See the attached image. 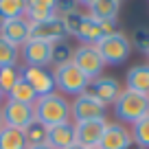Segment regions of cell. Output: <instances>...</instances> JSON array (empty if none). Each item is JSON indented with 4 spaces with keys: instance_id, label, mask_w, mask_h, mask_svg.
<instances>
[{
    "instance_id": "cell-1",
    "label": "cell",
    "mask_w": 149,
    "mask_h": 149,
    "mask_svg": "<svg viewBox=\"0 0 149 149\" xmlns=\"http://www.w3.org/2000/svg\"><path fill=\"white\" fill-rule=\"evenodd\" d=\"M35 118L40 123H44L46 127L72 123V103L68 101V97H64L59 92L42 97L35 103Z\"/></svg>"
},
{
    "instance_id": "cell-2",
    "label": "cell",
    "mask_w": 149,
    "mask_h": 149,
    "mask_svg": "<svg viewBox=\"0 0 149 149\" xmlns=\"http://www.w3.org/2000/svg\"><path fill=\"white\" fill-rule=\"evenodd\" d=\"M112 110H114V116H116L118 123L132 127V125H136L138 121H143V118L149 114V97L123 88L121 97H118L116 103L112 105Z\"/></svg>"
},
{
    "instance_id": "cell-3",
    "label": "cell",
    "mask_w": 149,
    "mask_h": 149,
    "mask_svg": "<svg viewBox=\"0 0 149 149\" xmlns=\"http://www.w3.org/2000/svg\"><path fill=\"white\" fill-rule=\"evenodd\" d=\"M55 72V86H57V92L64 94V97H81L86 94L90 86V79L81 72L77 66L70 61L66 66H59V68H53Z\"/></svg>"
},
{
    "instance_id": "cell-4",
    "label": "cell",
    "mask_w": 149,
    "mask_h": 149,
    "mask_svg": "<svg viewBox=\"0 0 149 149\" xmlns=\"http://www.w3.org/2000/svg\"><path fill=\"white\" fill-rule=\"evenodd\" d=\"M99 53H101L105 66H121L123 61H127V57L132 55V42L125 33L116 31L112 35L103 37L101 42L97 44Z\"/></svg>"
},
{
    "instance_id": "cell-5",
    "label": "cell",
    "mask_w": 149,
    "mask_h": 149,
    "mask_svg": "<svg viewBox=\"0 0 149 149\" xmlns=\"http://www.w3.org/2000/svg\"><path fill=\"white\" fill-rule=\"evenodd\" d=\"M72 64L77 66L90 81L99 79V77L103 74V70H105V61H103L99 48L92 46V44H79V46L74 48Z\"/></svg>"
},
{
    "instance_id": "cell-6",
    "label": "cell",
    "mask_w": 149,
    "mask_h": 149,
    "mask_svg": "<svg viewBox=\"0 0 149 149\" xmlns=\"http://www.w3.org/2000/svg\"><path fill=\"white\" fill-rule=\"evenodd\" d=\"M22 70V79L31 86L33 90L37 92V97H48V94L57 92L55 86V72L51 68H42V66H20Z\"/></svg>"
},
{
    "instance_id": "cell-7",
    "label": "cell",
    "mask_w": 149,
    "mask_h": 149,
    "mask_svg": "<svg viewBox=\"0 0 149 149\" xmlns=\"http://www.w3.org/2000/svg\"><path fill=\"white\" fill-rule=\"evenodd\" d=\"M121 92H123V84L116 77H112V74H101L99 79L90 81L88 90H86V94L94 97L97 101H101L103 105H107V107L116 103V99L121 97Z\"/></svg>"
},
{
    "instance_id": "cell-8",
    "label": "cell",
    "mask_w": 149,
    "mask_h": 149,
    "mask_svg": "<svg viewBox=\"0 0 149 149\" xmlns=\"http://www.w3.org/2000/svg\"><path fill=\"white\" fill-rule=\"evenodd\" d=\"M107 127V116L105 118H90V121H79L74 123V134H77V143L86 149H92L101 145V138L105 134Z\"/></svg>"
},
{
    "instance_id": "cell-9",
    "label": "cell",
    "mask_w": 149,
    "mask_h": 149,
    "mask_svg": "<svg viewBox=\"0 0 149 149\" xmlns=\"http://www.w3.org/2000/svg\"><path fill=\"white\" fill-rule=\"evenodd\" d=\"M0 112H2L5 125L7 127H15V130H24L29 123L35 121V107L18 103V101H11V99L5 101V105L0 107Z\"/></svg>"
},
{
    "instance_id": "cell-10",
    "label": "cell",
    "mask_w": 149,
    "mask_h": 149,
    "mask_svg": "<svg viewBox=\"0 0 149 149\" xmlns=\"http://www.w3.org/2000/svg\"><path fill=\"white\" fill-rule=\"evenodd\" d=\"M107 105L97 101L90 94H81L72 101V123L79 121H90V118H105Z\"/></svg>"
},
{
    "instance_id": "cell-11",
    "label": "cell",
    "mask_w": 149,
    "mask_h": 149,
    "mask_svg": "<svg viewBox=\"0 0 149 149\" xmlns=\"http://www.w3.org/2000/svg\"><path fill=\"white\" fill-rule=\"evenodd\" d=\"M51 48H53V44H48V42L29 40V42L20 48L24 66H42V68H48V66H51Z\"/></svg>"
},
{
    "instance_id": "cell-12",
    "label": "cell",
    "mask_w": 149,
    "mask_h": 149,
    "mask_svg": "<svg viewBox=\"0 0 149 149\" xmlns=\"http://www.w3.org/2000/svg\"><path fill=\"white\" fill-rule=\"evenodd\" d=\"M132 143H134V140H132L130 127L118 123V121H107L105 134H103V138H101L99 149H127Z\"/></svg>"
},
{
    "instance_id": "cell-13",
    "label": "cell",
    "mask_w": 149,
    "mask_h": 149,
    "mask_svg": "<svg viewBox=\"0 0 149 149\" xmlns=\"http://www.w3.org/2000/svg\"><path fill=\"white\" fill-rule=\"evenodd\" d=\"M31 40H42V42L55 44L61 40H68V31H66L61 18H53L46 22H37L31 24Z\"/></svg>"
},
{
    "instance_id": "cell-14",
    "label": "cell",
    "mask_w": 149,
    "mask_h": 149,
    "mask_svg": "<svg viewBox=\"0 0 149 149\" xmlns=\"http://www.w3.org/2000/svg\"><path fill=\"white\" fill-rule=\"evenodd\" d=\"M86 13L99 22H116L121 13L123 2L121 0H90L86 2Z\"/></svg>"
},
{
    "instance_id": "cell-15",
    "label": "cell",
    "mask_w": 149,
    "mask_h": 149,
    "mask_svg": "<svg viewBox=\"0 0 149 149\" xmlns=\"http://www.w3.org/2000/svg\"><path fill=\"white\" fill-rule=\"evenodd\" d=\"M0 37H5L7 42H11L13 46L22 48L24 44L31 40V22L26 18H15V20H7Z\"/></svg>"
},
{
    "instance_id": "cell-16",
    "label": "cell",
    "mask_w": 149,
    "mask_h": 149,
    "mask_svg": "<svg viewBox=\"0 0 149 149\" xmlns=\"http://www.w3.org/2000/svg\"><path fill=\"white\" fill-rule=\"evenodd\" d=\"M125 88L149 97V61H140V64H134L127 68Z\"/></svg>"
},
{
    "instance_id": "cell-17",
    "label": "cell",
    "mask_w": 149,
    "mask_h": 149,
    "mask_svg": "<svg viewBox=\"0 0 149 149\" xmlns=\"http://www.w3.org/2000/svg\"><path fill=\"white\" fill-rule=\"evenodd\" d=\"M46 145L53 149H70L77 145V134H74V123H64V125L48 127Z\"/></svg>"
},
{
    "instance_id": "cell-18",
    "label": "cell",
    "mask_w": 149,
    "mask_h": 149,
    "mask_svg": "<svg viewBox=\"0 0 149 149\" xmlns=\"http://www.w3.org/2000/svg\"><path fill=\"white\" fill-rule=\"evenodd\" d=\"M24 18L31 24L57 18V0H26V13H24Z\"/></svg>"
},
{
    "instance_id": "cell-19",
    "label": "cell",
    "mask_w": 149,
    "mask_h": 149,
    "mask_svg": "<svg viewBox=\"0 0 149 149\" xmlns=\"http://www.w3.org/2000/svg\"><path fill=\"white\" fill-rule=\"evenodd\" d=\"M103 29H101V22L94 18H90L88 13H86L84 22H81V26L77 29V33H74V40L81 44H92V46H97L99 42L103 40Z\"/></svg>"
},
{
    "instance_id": "cell-20",
    "label": "cell",
    "mask_w": 149,
    "mask_h": 149,
    "mask_svg": "<svg viewBox=\"0 0 149 149\" xmlns=\"http://www.w3.org/2000/svg\"><path fill=\"white\" fill-rule=\"evenodd\" d=\"M0 149H29L24 132L5 125L0 130Z\"/></svg>"
},
{
    "instance_id": "cell-21",
    "label": "cell",
    "mask_w": 149,
    "mask_h": 149,
    "mask_svg": "<svg viewBox=\"0 0 149 149\" xmlns=\"http://www.w3.org/2000/svg\"><path fill=\"white\" fill-rule=\"evenodd\" d=\"M74 57V46L68 42V40H61V42H55L51 48V66L53 68H59V66L70 64Z\"/></svg>"
},
{
    "instance_id": "cell-22",
    "label": "cell",
    "mask_w": 149,
    "mask_h": 149,
    "mask_svg": "<svg viewBox=\"0 0 149 149\" xmlns=\"http://www.w3.org/2000/svg\"><path fill=\"white\" fill-rule=\"evenodd\" d=\"M7 99H11V101H18V103H24V105H33V107H35V103L40 101L37 92H35V90H33L24 79H20L18 84L13 86V90L7 94Z\"/></svg>"
},
{
    "instance_id": "cell-23",
    "label": "cell",
    "mask_w": 149,
    "mask_h": 149,
    "mask_svg": "<svg viewBox=\"0 0 149 149\" xmlns=\"http://www.w3.org/2000/svg\"><path fill=\"white\" fill-rule=\"evenodd\" d=\"M22 132H24V138H26V145H29V147H35V145H44V143H46L48 127L44 125V123H40L37 118H35L33 123H29Z\"/></svg>"
},
{
    "instance_id": "cell-24",
    "label": "cell",
    "mask_w": 149,
    "mask_h": 149,
    "mask_svg": "<svg viewBox=\"0 0 149 149\" xmlns=\"http://www.w3.org/2000/svg\"><path fill=\"white\" fill-rule=\"evenodd\" d=\"M20 48L13 46L11 42H7L5 37H0V68L5 66H20Z\"/></svg>"
},
{
    "instance_id": "cell-25",
    "label": "cell",
    "mask_w": 149,
    "mask_h": 149,
    "mask_svg": "<svg viewBox=\"0 0 149 149\" xmlns=\"http://www.w3.org/2000/svg\"><path fill=\"white\" fill-rule=\"evenodd\" d=\"M26 13V0H0V15L5 20L24 18Z\"/></svg>"
},
{
    "instance_id": "cell-26",
    "label": "cell",
    "mask_w": 149,
    "mask_h": 149,
    "mask_svg": "<svg viewBox=\"0 0 149 149\" xmlns=\"http://www.w3.org/2000/svg\"><path fill=\"white\" fill-rule=\"evenodd\" d=\"M20 79H22L20 66H5V68H0V90L5 94H9Z\"/></svg>"
},
{
    "instance_id": "cell-27",
    "label": "cell",
    "mask_w": 149,
    "mask_h": 149,
    "mask_svg": "<svg viewBox=\"0 0 149 149\" xmlns=\"http://www.w3.org/2000/svg\"><path fill=\"white\" fill-rule=\"evenodd\" d=\"M130 132H132V140H134L138 147L149 149V114L143 121H138L136 125H132Z\"/></svg>"
},
{
    "instance_id": "cell-28",
    "label": "cell",
    "mask_w": 149,
    "mask_h": 149,
    "mask_svg": "<svg viewBox=\"0 0 149 149\" xmlns=\"http://www.w3.org/2000/svg\"><path fill=\"white\" fill-rule=\"evenodd\" d=\"M84 18H86V9H72L66 15H61V22H64L66 31H68V37H74V33H77V29L81 26Z\"/></svg>"
},
{
    "instance_id": "cell-29",
    "label": "cell",
    "mask_w": 149,
    "mask_h": 149,
    "mask_svg": "<svg viewBox=\"0 0 149 149\" xmlns=\"http://www.w3.org/2000/svg\"><path fill=\"white\" fill-rule=\"evenodd\" d=\"M130 42H132V48H136L143 55H149V29L147 26H136L132 37H130Z\"/></svg>"
},
{
    "instance_id": "cell-30",
    "label": "cell",
    "mask_w": 149,
    "mask_h": 149,
    "mask_svg": "<svg viewBox=\"0 0 149 149\" xmlns=\"http://www.w3.org/2000/svg\"><path fill=\"white\" fill-rule=\"evenodd\" d=\"M5 101H7V94H5V92H2V90H0V107L5 105Z\"/></svg>"
},
{
    "instance_id": "cell-31",
    "label": "cell",
    "mask_w": 149,
    "mask_h": 149,
    "mask_svg": "<svg viewBox=\"0 0 149 149\" xmlns=\"http://www.w3.org/2000/svg\"><path fill=\"white\" fill-rule=\"evenodd\" d=\"M29 149H53V147H48V145L44 143V145H35V147H29Z\"/></svg>"
},
{
    "instance_id": "cell-32",
    "label": "cell",
    "mask_w": 149,
    "mask_h": 149,
    "mask_svg": "<svg viewBox=\"0 0 149 149\" xmlns=\"http://www.w3.org/2000/svg\"><path fill=\"white\" fill-rule=\"evenodd\" d=\"M5 127V118H2V112H0V130Z\"/></svg>"
},
{
    "instance_id": "cell-33",
    "label": "cell",
    "mask_w": 149,
    "mask_h": 149,
    "mask_svg": "<svg viewBox=\"0 0 149 149\" xmlns=\"http://www.w3.org/2000/svg\"><path fill=\"white\" fill-rule=\"evenodd\" d=\"M5 22H7V20L2 18V15H0V31H2V26H5Z\"/></svg>"
},
{
    "instance_id": "cell-34",
    "label": "cell",
    "mask_w": 149,
    "mask_h": 149,
    "mask_svg": "<svg viewBox=\"0 0 149 149\" xmlns=\"http://www.w3.org/2000/svg\"><path fill=\"white\" fill-rule=\"evenodd\" d=\"M127 149H143V147H138V145H136V143H132V145H130V147H127Z\"/></svg>"
},
{
    "instance_id": "cell-35",
    "label": "cell",
    "mask_w": 149,
    "mask_h": 149,
    "mask_svg": "<svg viewBox=\"0 0 149 149\" xmlns=\"http://www.w3.org/2000/svg\"><path fill=\"white\" fill-rule=\"evenodd\" d=\"M70 149H86V147H81V145L77 143V145H72V147H70Z\"/></svg>"
},
{
    "instance_id": "cell-36",
    "label": "cell",
    "mask_w": 149,
    "mask_h": 149,
    "mask_svg": "<svg viewBox=\"0 0 149 149\" xmlns=\"http://www.w3.org/2000/svg\"><path fill=\"white\" fill-rule=\"evenodd\" d=\"M92 149H99V147H92Z\"/></svg>"
},
{
    "instance_id": "cell-37",
    "label": "cell",
    "mask_w": 149,
    "mask_h": 149,
    "mask_svg": "<svg viewBox=\"0 0 149 149\" xmlns=\"http://www.w3.org/2000/svg\"><path fill=\"white\" fill-rule=\"evenodd\" d=\"M147 61H149V55H147Z\"/></svg>"
}]
</instances>
